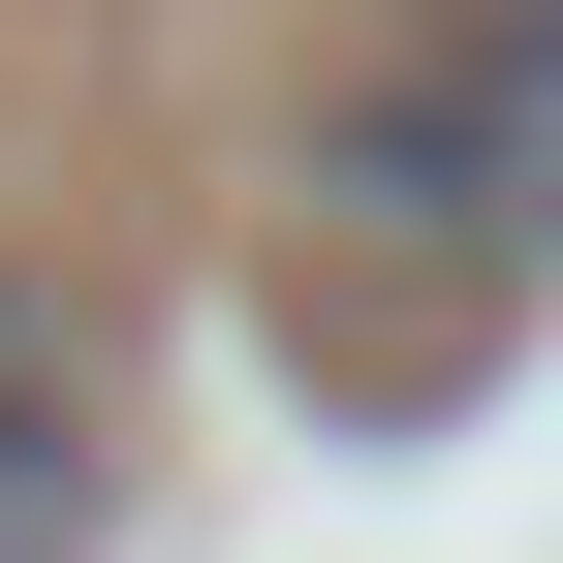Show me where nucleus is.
<instances>
[{
    "mask_svg": "<svg viewBox=\"0 0 563 563\" xmlns=\"http://www.w3.org/2000/svg\"><path fill=\"white\" fill-rule=\"evenodd\" d=\"M563 251V0H470L313 125V313L344 344H470Z\"/></svg>",
    "mask_w": 563,
    "mask_h": 563,
    "instance_id": "1",
    "label": "nucleus"
},
{
    "mask_svg": "<svg viewBox=\"0 0 563 563\" xmlns=\"http://www.w3.org/2000/svg\"><path fill=\"white\" fill-rule=\"evenodd\" d=\"M125 439H95V344H63V282H0V563H95Z\"/></svg>",
    "mask_w": 563,
    "mask_h": 563,
    "instance_id": "2",
    "label": "nucleus"
}]
</instances>
